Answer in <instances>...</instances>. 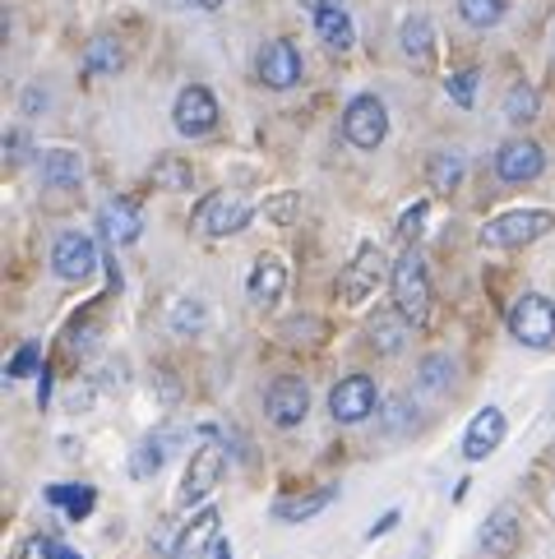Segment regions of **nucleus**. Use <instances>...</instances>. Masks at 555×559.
<instances>
[{"mask_svg":"<svg viewBox=\"0 0 555 559\" xmlns=\"http://www.w3.org/2000/svg\"><path fill=\"white\" fill-rule=\"evenodd\" d=\"M555 231V213L546 209H509L500 217H491L482 227V246H495V250H513V246H532L542 236Z\"/></svg>","mask_w":555,"mask_h":559,"instance_id":"f257e3e1","label":"nucleus"},{"mask_svg":"<svg viewBox=\"0 0 555 559\" xmlns=\"http://www.w3.org/2000/svg\"><path fill=\"white\" fill-rule=\"evenodd\" d=\"M389 287H393V310H403L412 324H426V314H430V273H426V259L408 250L399 264H393L389 273Z\"/></svg>","mask_w":555,"mask_h":559,"instance_id":"f03ea898","label":"nucleus"},{"mask_svg":"<svg viewBox=\"0 0 555 559\" xmlns=\"http://www.w3.org/2000/svg\"><path fill=\"white\" fill-rule=\"evenodd\" d=\"M250 223V204L241 194H227V190H217L209 199H200V209L190 213V227L209 236V241H223V236H236Z\"/></svg>","mask_w":555,"mask_h":559,"instance_id":"7ed1b4c3","label":"nucleus"},{"mask_svg":"<svg viewBox=\"0 0 555 559\" xmlns=\"http://www.w3.org/2000/svg\"><path fill=\"white\" fill-rule=\"evenodd\" d=\"M509 333L523 347H551L555 343V301L542 292H528L509 306Z\"/></svg>","mask_w":555,"mask_h":559,"instance_id":"20e7f679","label":"nucleus"},{"mask_svg":"<svg viewBox=\"0 0 555 559\" xmlns=\"http://www.w3.org/2000/svg\"><path fill=\"white\" fill-rule=\"evenodd\" d=\"M393 269H389V259H385V250L380 246H362L356 250V259L347 264V273H343V283H339V301L343 306H366L370 296H375V287L385 283Z\"/></svg>","mask_w":555,"mask_h":559,"instance_id":"39448f33","label":"nucleus"},{"mask_svg":"<svg viewBox=\"0 0 555 559\" xmlns=\"http://www.w3.org/2000/svg\"><path fill=\"white\" fill-rule=\"evenodd\" d=\"M343 134L356 148H380L385 134H389V111H385L380 97H370V93L352 97L347 111H343Z\"/></svg>","mask_w":555,"mask_h":559,"instance_id":"423d86ee","label":"nucleus"},{"mask_svg":"<svg viewBox=\"0 0 555 559\" xmlns=\"http://www.w3.org/2000/svg\"><path fill=\"white\" fill-rule=\"evenodd\" d=\"M223 463H227V453H223V444H217L213 430H209L204 444L190 453V467H186V481H181V504L186 509L190 504H204V499L213 495L217 476H223Z\"/></svg>","mask_w":555,"mask_h":559,"instance_id":"0eeeda50","label":"nucleus"},{"mask_svg":"<svg viewBox=\"0 0 555 559\" xmlns=\"http://www.w3.org/2000/svg\"><path fill=\"white\" fill-rule=\"evenodd\" d=\"M375 407H380V389H375L370 374H347L343 384H333V393H329V412H333V421H343V426L366 421Z\"/></svg>","mask_w":555,"mask_h":559,"instance_id":"6e6552de","label":"nucleus"},{"mask_svg":"<svg viewBox=\"0 0 555 559\" xmlns=\"http://www.w3.org/2000/svg\"><path fill=\"white\" fill-rule=\"evenodd\" d=\"M264 412H269V421L283 426V430L302 426L306 412H310V389H306V379H296V374L273 379L269 393H264Z\"/></svg>","mask_w":555,"mask_h":559,"instance_id":"1a4fd4ad","label":"nucleus"},{"mask_svg":"<svg viewBox=\"0 0 555 559\" xmlns=\"http://www.w3.org/2000/svg\"><path fill=\"white\" fill-rule=\"evenodd\" d=\"M51 269L66 277V283H84V277H93L97 269V246L93 236L84 231H61L51 246Z\"/></svg>","mask_w":555,"mask_h":559,"instance_id":"9d476101","label":"nucleus"},{"mask_svg":"<svg viewBox=\"0 0 555 559\" xmlns=\"http://www.w3.org/2000/svg\"><path fill=\"white\" fill-rule=\"evenodd\" d=\"M542 171H546V153H542V144H532V139H509V144H500V153H495V176L509 186L538 181Z\"/></svg>","mask_w":555,"mask_h":559,"instance_id":"9b49d317","label":"nucleus"},{"mask_svg":"<svg viewBox=\"0 0 555 559\" xmlns=\"http://www.w3.org/2000/svg\"><path fill=\"white\" fill-rule=\"evenodd\" d=\"M172 121H176V130L190 134V139L209 134L217 126V97L209 88H200V84L181 88V97H176V107H172Z\"/></svg>","mask_w":555,"mask_h":559,"instance_id":"f8f14e48","label":"nucleus"},{"mask_svg":"<svg viewBox=\"0 0 555 559\" xmlns=\"http://www.w3.org/2000/svg\"><path fill=\"white\" fill-rule=\"evenodd\" d=\"M500 439H505V412L482 407L477 416H472L468 435H463V457L468 463H482V457H491L495 449H500Z\"/></svg>","mask_w":555,"mask_h":559,"instance_id":"ddd939ff","label":"nucleus"},{"mask_svg":"<svg viewBox=\"0 0 555 559\" xmlns=\"http://www.w3.org/2000/svg\"><path fill=\"white\" fill-rule=\"evenodd\" d=\"M97 227H103V236L111 246H130L144 236V213H139L134 199H111V204L97 213Z\"/></svg>","mask_w":555,"mask_h":559,"instance_id":"4468645a","label":"nucleus"},{"mask_svg":"<svg viewBox=\"0 0 555 559\" xmlns=\"http://www.w3.org/2000/svg\"><path fill=\"white\" fill-rule=\"evenodd\" d=\"M260 79L269 88H292L296 79H302V51H296L292 43H283V37H278V43H269L264 51H260Z\"/></svg>","mask_w":555,"mask_h":559,"instance_id":"2eb2a0df","label":"nucleus"},{"mask_svg":"<svg viewBox=\"0 0 555 559\" xmlns=\"http://www.w3.org/2000/svg\"><path fill=\"white\" fill-rule=\"evenodd\" d=\"M523 542V527H519V513L513 509H495L486 523H482V550L491 559H509Z\"/></svg>","mask_w":555,"mask_h":559,"instance_id":"dca6fc26","label":"nucleus"},{"mask_svg":"<svg viewBox=\"0 0 555 559\" xmlns=\"http://www.w3.org/2000/svg\"><path fill=\"white\" fill-rule=\"evenodd\" d=\"M283 287H287V273H283V264H278L273 254H264L260 264H255V273H250V306L273 310L278 301H283Z\"/></svg>","mask_w":555,"mask_h":559,"instance_id":"f3484780","label":"nucleus"},{"mask_svg":"<svg viewBox=\"0 0 555 559\" xmlns=\"http://www.w3.org/2000/svg\"><path fill=\"white\" fill-rule=\"evenodd\" d=\"M408 337H412V319L403 310H385V314H375V324H370V343L380 347L385 356H399L408 347Z\"/></svg>","mask_w":555,"mask_h":559,"instance_id":"a211bd4d","label":"nucleus"},{"mask_svg":"<svg viewBox=\"0 0 555 559\" xmlns=\"http://www.w3.org/2000/svg\"><path fill=\"white\" fill-rule=\"evenodd\" d=\"M37 163H43V181L51 190H70L84 181V163H79V153H70V148H47Z\"/></svg>","mask_w":555,"mask_h":559,"instance_id":"6ab92c4d","label":"nucleus"},{"mask_svg":"<svg viewBox=\"0 0 555 559\" xmlns=\"http://www.w3.org/2000/svg\"><path fill=\"white\" fill-rule=\"evenodd\" d=\"M315 33H320V43L329 47V51H352V43H356V28H352V14L339 5V10H320L315 14Z\"/></svg>","mask_w":555,"mask_h":559,"instance_id":"aec40b11","label":"nucleus"},{"mask_svg":"<svg viewBox=\"0 0 555 559\" xmlns=\"http://www.w3.org/2000/svg\"><path fill=\"white\" fill-rule=\"evenodd\" d=\"M172 444H176V430H157V435H149L144 444L134 449V463H130V472L139 476V481H149V476L167 463V453H172Z\"/></svg>","mask_w":555,"mask_h":559,"instance_id":"412c9836","label":"nucleus"},{"mask_svg":"<svg viewBox=\"0 0 555 559\" xmlns=\"http://www.w3.org/2000/svg\"><path fill=\"white\" fill-rule=\"evenodd\" d=\"M403 51L412 66H430L435 56V33H430V19L426 14H408L403 19Z\"/></svg>","mask_w":555,"mask_h":559,"instance_id":"4be33fe9","label":"nucleus"},{"mask_svg":"<svg viewBox=\"0 0 555 559\" xmlns=\"http://www.w3.org/2000/svg\"><path fill=\"white\" fill-rule=\"evenodd\" d=\"M209 546H217V513H213V509H204L200 518H194V523H186L176 559H200Z\"/></svg>","mask_w":555,"mask_h":559,"instance_id":"5701e85b","label":"nucleus"},{"mask_svg":"<svg viewBox=\"0 0 555 559\" xmlns=\"http://www.w3.org/2000/svg\"><path fill=\"white\" fill-rule=\"evenodd\" d=\"M47 504L66 509L74 523H79V518H88V513H93L97 490H93V486H47Z\"/></svg>","mask_w":555,"mask_h":559,"instance_id":"b1692460","label":"nucleus"},{"mask_svg":"<svg viewBox=\"0 0 555 559\" xmlns=\"http://www.w3.org/2000/svg\"><path fill=\"white\" fill-rule=\"evenodd\" d=\"M121 66H126L121 43H116V37H93L88 51H84V70L88 74H116Z\"/></svg>","mask_w":555,"mask_h":559,"instance_id":"393cba45","label":"nucleus"},{"mask_svg":"<svg viewBox=\"0 0 555 559\" xmlns=\"http://www.w3.org/2000/svg\"><path fill=\"white\" fill-rule=\"evenodd\" d=\"M505 10H509V0H459V14L472 28H495L505 19Z\"/></svg>","mask_w":555,"mask_h":559,"instance_id":"a878e982","label":"nucleus"},{"mask_svg":"<svg viewBox=\"0 0 555 559\" xmlns=\"http://www.w3.org/2000/svg\"><path fill=\"white\" fill-rule=\"evenodd\" d=\"M329 499H333V486L315 490V495H306V499H283V504H278L273 513H278V518H287V523H302V518H315V513H320Z\"/></svg>","mask_w":555,"mask_h":559,"instance_id":"bb28decb","label":"nucleus"},{"mask_svg":"<svg viewBox=\"0 0 555 559\" xmlns=\"http://www.w3.org/2000/svg\"><path fill=\"white\" fill-rule=\"evenodd\" d=\"M459 181H463V157L459 153H435L430 157V186L440 194H449Z\"/></svg>","mask_w":555,"mask_h":559,"instance_id":"cd10ccee","label":"nucleus"},{"mask_svg":"<svg viewBox=\"0 0 555 559\" xmlns=\"http://www.w3.org/2000/svg\"><path fill=\"white\" fill-rule=\"evenodd\" d=\"M190 181H194V171H190V163H181V157H163V163L153 167L157 190H190Z\"/></svg>","mask_w":555,"mask_h":559,"instance_id":"c85d7f7f","label":"nucleus"},{"mask_svg":"<svg viewBox=\"0 0 555 559\" xmlns=\"http://www.w3.org/2000/svg\"><path fill=\"white\" fill-rule=\"evenodd\" d=\"M453 374H459V366H453L445 352H435V356H426V361H422V389L440 393V389L453 384Z\"/></svg>","mask_w":555,"mask_h":559,"instance_id":"c756f323","label":"nucleus"},{"mask_svg":"<svg viewBox=\"0 0 555 559\" xmlns=\"http://www.w3.org/2000/svg\"><path fill=\"white\" fill-rule=\"evenodd\" d=\"M505 116L513 126H528L532 116H538V93H532L528 84H513L509 97H505Z\"/></svg>","mask_w":555,"mask_h":559,"instance_id":"7c9ffc66","label":"nucleus"},{"mask_svg":"<svg viewBox=\"0 0 555 559\" xmlns=\"http://www.w3.org/2000/svg\"><path fill=\"white\" fill-rule=\"evenodd\" d=\"M426 213H430V204H426V199H416V204L399 217V241H408V246H412L416 236L426 231Z\"/></svg>","mask_w":555,"mask_h":559,"instance_id":"2f4dec72","label":"nucleus"},{"mask_svg":"<svg viewBox=\"0 0 555 559\" xmlns=\"http://www.w3.org/2000/svg\"><path fill=\"white\" fill-rule=\"evenodd\" d=\"M449 97L459 107H472V97H477V70H459V74H449Z\"/></svg>","mask_w":555,"mask_h":559,"instance_id":"473e14b6","label":"nucleus"},{"mask_svg":"<svg viewBox=\"0 0 555 559\" xmlns=\"http://www.w3.org/2000/svg\"><path fill=\"white\" fill-rule=\"evenodd\" d=\"M172 324H176V333H200L204 329V306L200 301H181L176 314H172Z\"/></svg>","mask_w":555,"mask_h":559,"instance_id":"72a5a7b5","label":"nucleus"},{"mask_svg":"<svg viewBox=\"0 0 555 559\" xmlns=\"http://www.w3.org/2000/svg\"><path fill=\"white\" fill-rule=\"evenodd\" d=\"M37 356H43V347H37V343H24L14 361L5 366V379H28V374L37 370Z\"/></svg>","mask_w":555,"mask_h":559,"instance_id":"f704fd0d","label":"nucleus"},{"mask_svg":"<svg viewBox=\"0 0 555 559\" xmlns=\"http://www.w3.org/2000/svg\"><path fill=\"white\" fill-rule=\"evenodd\" d=\"M19 559H66V546H56L51 536H28Z\"/></svg>","mask_w":555,"mask_h":559,"instance_id":"c9c22d12","label":"nucleus"},{"mask_svg":"<svg viewBox=\"0 0 555 559\" xmlns=\"http://www.w3.org/2000/svg\"><path fill=\"white\" fill-rule=\"evenodd\" d=\"M296 209H302V199H296V194H273L269 204H264V213L273 217V223H292Z\"/></svg>","mask_w":555,"mask_h":559,"instance_id":"e433bc0d","label":"nucleus"},{"mask_svg":"<svg viewBox=\"0 0 555 559\" xmlns=\"http://www.w3.org/2000/svg\"><path fill=\"white\" fill-rule=\"evenodd\" d=\"M385 430H389V435L408 430V397H399V403H389V421H385Z\"/></svg>","mask_w":555,"mask_h":559,"instance_id":"4c0bfd02","label":"nucleus"},{"mask_svg":"<svg viewBox=\"0 0 555 559\" xmlns=\"http://www.w3.org/2000/svg\"><path fill=\"white\" fill-rule=\"evenodd\" d=\"M51 403V370L43 366V370H37V407H47Z\"/></svg>","mask_w":555,"mask_h":559,"instance_id":"58836bf2","label":"nucleus"},{"mask_svg":"<svg viewBox=\"0 0 555 559\" xmlns=\"http://www.w3.org/2000/svg\"><path fill=\"white\" fill-rule=\"evenodd\" d=\"M393 523H399V509H389V513H385V518H380V523H375V527H370V532H366V542H375V536H385V532H389V527H393Z\"/></svg>","mask_w":555,"mask_h":559,"instance_id":"ea45409f","label":"nucleus"},{"mask_svg":"<svg viewBox=\"0 0 555 559\" xmlns=\"http://www.w3.org/2000/svg\"><path fill=\"white\" fill-rule=\"evenodd\" d=\"M43 107H47V93L28 88V93H24V111H43Z\"/></svg>","mask_w":555,"mask_h":559,"instance_id":"a19ab883","label":"nucleus"},{"mask_svg":"<svg viewBox=\"0 0 555 559\" xmlns=\"http://www.w3.org/2000/svg\"><path fill=\"white\" fill-rule=\"evenodd\" d=\"M302 5H306L310 14H320V10H339V5H343V0H302Z\"/></svg>","mask_w":555,"mask_h":559,"instance_id":"79ce46f5","label":"nucleus"},{"mask_svg":"<svg viewBox=\"0 0 555 559\" xmlns=\"http://www.w3.org/2000/svg\"><path fill=\"white\" fill-rule=\"evenodd\" d=\"M213 559H232V546H227V542H217V546H213Z\"/></svg>","mask_w":555,"mask_h":559,"instance_id":"37998d69","label":"nucleus"},{"mask_svg":"<svg viewBox=\"0 0 555 559\" xmlns=\"http://www.w3.org/2000/svg\"><path fill=\"white\" fill-rule=\"evenodd\" d=\"M190 5H200V10H217V5H227V0H190Z\"/></svg>","mask_w":555,"mask_h":559,"instance_id":"c03bdc74","label":"nucleus"},{"mask_svg":"<svg viewBox=\"0 0 555 559\" xmlns=\"http://www.w3.org/2000/svg\"><path fill=\"white\" fill-rule=\"evenodd\" d=\"M66 559H84V555H70V550H66Z\"/></svg>","mask_w":555,"mask_h":559,"instance_id":"a18cd8bd","label":"nucleus"}]
</instances>
